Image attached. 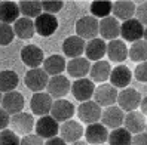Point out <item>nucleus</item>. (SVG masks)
<instances>
[{
  "label": "nucleus",
  "mask_w": 147,
  "mask_h": 145,
  "mask_svg": "<svg viewBox=\"0 0 147 145\" xmlns=\"http://www.w3.org/2000/svg\"><path fill=\"white\" fill-rule=\"evenodd\" d=\"M2 98H3V95H2V92H0V104H2Z\"/></svg>",
  "instance_id": "46"
},
{
  "label": "nucleus",
  "mask_w": 147,
  "mask_h": 145,
  "mask_svg": "<svg viewBox=\"0 0 147 145\" xmlns=\"http://www.w3.org/2000/svg\"><path fill=\"white\" fill-rule=\"evenodd\" d=\"M98 34H101L102 40H116L120 34V24L115 16H107L98 21Z\"/></svg>",
  "instance_id": "19"
},
{
  "label": "nucleus",
  "mask_w": 147,
  "mask_h": 145,
  "mask_svg": "<svg viewBox=\"0 0 147 145\" xmlns=\"http://www.w3.org/2000/svg\"><path fill=\"white\" fill-rule=\"evenodd\" d=\"M129 53V58L132 59L134 62H146V58H147V45L144 40H138V41H134L132 46L129 47L128 50Z\"/></svg>",
  "instance_id": "34"
},
{
  "label": "nucleus",
  "mask_w": 147,
  "mask_h": 145,
  "mask_svg": "<svg viewBox=\"0 0 147 145\" xmlns=\"http://www.w3.org/2000/svg\"><path fill=\"white\" fill-rule=\"evenodd\" d=\"M116 102L119 104V108L122 111H135L140 107L141 102V93L135 90V89H123L122 92L117 93V99Z\"/></svg>",
  "instance_id": "6"
},
{
  "label": "nucleus",
  "mask_w": 147,
  "mask_h": 145,
  "mask_svg": "<svg viewBox=\"0 0 147 145\" xmlns=\"http://www.w3.org/2000/svg\"><path fill=\"white\" fill-rule=\"evenodd\" d=\"M12 132H15L16 135H30L31 130L34 129V117L30 113H16L11 117L9 122Z\"/></svg>",
  "instance_id": "4"
},
{
  "label": "nucleus",
  "mask_w": 147,
  "mask_h": 145,
  "mask_svg": "<svg viewBox=\"0 0 147 145\" xmlns=\"http://www.w3.org/2000/svg\"><path fill=\"white\" fill-rule=\"evenodd\" d=\"M52 98L48 95V92H37L31 96L30 108L36 116H48L52 107Z\"/></svg>",
  "instance_id": "18"
},
{
  "label": "nucleus",
  "mask_w": 147,
  "mask_h": 145,
  "mask_svg": "<svg viewBox=\"0 0 147 145\" xmlns=\"http://www.w3.org/2000/svg\"><path fill=\"white\" fill-rule=\"evenodd\" d=\"M43 145H67V144L59 138V136H54V138H51V139H46V142Z\"/></svg>",
  "instance_id": "43"
},
{
  "label": "nucleus",
  "mask_w": 147,
  "mask_h": 145,
  "mask_svg": "<svg viewBox=\"0 0 147 145\" xmlns=\"http://www.w3.org/2000/svg\"><path fill=\"white\" fill-rule=\"evenodd\" d=\"M43 139L37 135H25L24 138L20 141V145H43Z\"/></svg>",
  "instance_id": "39"
},
{
  "label": "nucleus",
  "mask_w": 147,
  "mask_h": 145,
  "mask_svg": "<svg viewBox=\"0 0 147 145\" xmlns=\"http://www.w3.org/2000/svg\"><path fill=\"white\" fill-rule=\"evenodd\" d=\"M33 22H34V31L42 37L52 36L58 28V18L55 15H49L45 12H42Z\"/></svg>",
  "instance_id": "2"
},
{
  "label": "nucleus",
  "mask_w": 147,
  "mask_h": 145,
  "mask_svg": "<svg viewBox=\"0 0 147 145\" xmlns=\"http://www.w3.org/2000/svg\"><path fill=\"white\" fill-rule=\"evenodd\" d=\"M106 52H107L109 59L113 62H123L128 58V47L125 45V41L119 40V39L109 41Z\"/></svg>",
  "instance_id": "24"
},
{
  "label": "nucleus",
  "mask_w": 147,
  "mask_h": 145,
  "mask_svg": "<svg viewBox=\"0 0 147 145\" xmlns=\"http://www.w3.org/2000/svg\"><path fill=\"white\" fill-rule=\"evenodd\" d=\"M132 135L129 133L125 127H117L109 133V145H131Z\"/></svg>",
  "instance_id": "33"
},
{
  "label": "nucleus",
  "mask_w": 147,
  "mask_h": 145,
  "mask_svg": "<svg viewBox=\"0 0 147 145\" xmlns=\"http://www.w3.org/2000/svg\"><path fill=\"white\" fill-rule=\"evenodd\" d=\"M111 6L113 3L107 2V0H97V2L91 3V12L94 18H107L111 13Z\"/></svg>",
  "instance_id": "35"
},
{
  "label": "nucleus",
  "mask_w": 147,
  "mask_h": 145,
  "mask_svg": "<svg viewBox=\"0 0 147 145\" xmlns=\"http://www.w3.org/2000/svg\"><path fill=\"white\" fill-rule=\"evenodd\" d=\"M146 101H147L146 98H141V102H140L141 107H143V113H141V114H146V113H147V108H146Z\"/></svg>",
  "instance_id": "44"
},
{
  "label": "nucleus",
  "mask_w": 147,
  "mask_h": 145,
  "mask_svg": "<svg viewBox=\"0 0 147 145\" xmlns=\"http://www.w3.org/2000/svg\"><path fill=\"white\" fill-rule=\"evenodd\" d=\"M70 145H88V144H86L85 141H82V139H80V141H77V142H73V144H70Z\"/></svg>",
  "instance_id": "45"
},
{
  "label": "nucleus",
  "mask_w": 147,
  "mask_h": 145,
  "mask_svg": "<svg viewBox=\"0 0 147 145\" xmlns=\"http://www.w3.org/2000/svg\"><path fill=\"white\" fill-rule=\"evenodd\" d=\"M15 37L13 28L7 24L0 22V46H7L12 43V40Z\"/></svg>",
  "instance_id": "36"
},
{
  "label": "nucleus",
  "mask_w": 147,
  "mask_h": 145,
  "mask_svg": "<svg viewBox=\"0 0 147 145\" xmlns=\"http://www.w3.org/2000/svg\"><path fill=\"white\" fill-rule=\"evenodd\" d=\"M21 59L22 62L31 68H40V65L45 61V55H43V50L36 46V45H27L24 46L21 50Z\"/></svg>",
  "instance_id": "12"
},
{
  "label": "nucleus",
  "mask_w": 147,
  "mask_h": 145,
  "mask_svg": "<svg viewBox=\"0 0 147 145\" xmlns=\"http://www.w3.org/2000/svg\"><path fill=\"white\" fill-rule=\"evenodd\" d=\"M70 80L64 76H54L51 77L48 82V95L51 98H57V99H63L68 92H70Z\"/></svg>",
  "instance_id": "10"
},
{
  "label": "nucleus",
  "mask_w": 147,
  "mask_h": 145,
  "mask_svg": "<svg viewBox=\"0 0 147 145\" xmlns=\"http://www.w3.org/2000/svg\"><path fill=\"white\" fill-rule=\"evenodd\" d=\"M2 108L7 114H16V113H21L22 108H24V95L16 90H12V92H7L3 95L2 98Z\"/></svg>",
  "instance_id": "17"
},
{
  "label": "nucleus",
  "mask_w": 147,
  "mask_h": 145,
  "mask_svg": "<svg viewBox=\"0 0 147 145\" xmlns=\"http://www.w3.org/2000/svg\"><path fill=\"white\" fill-rule=\"evenodd\" d=\"M24 82L31 92L37 93V92H42L43 89H46L49 77H48V74L43 71V68H31V70H28L27 74H25Z\"/></svg>",
  "instance_id": "7"
},
{
  "label": "nucleus",
  "mask_w": 147,
  "mask_h": 145,
  "mask_svg": "<svg viewBox=\"0 0 147 145\" xmlns=\"http://www.w3.org/2000/svg\"><path fill=\"white\" fill-rule=\"evenodd\" d=\"M20 136L11 129H5L0 132V145H20Z\"/></svg>",
  "instance_id": "37"
},
{
  "label": "nucleus",
  "mask_w": 147,
  "mask_h": 145,
  "mask_svg": "<svg viewBox=\"0 0 147 145\" xmlns=\"http://www.w3.org/2000/svg\"><path fill=\"white\" fill-rule=\"evenodd\" d=\"M85 40L77 37V36H70L64 40L63 43V52L68 56V58H80L82 53L85 52Z\"/></svg>",
  "instance_id": "23"
},
{
  "label": "nucleus",
  "mask_w": 147,
  "mask_h": 145,
  "mask_svg": "<svg viewBox=\"0 0 147 145\" xmlns=\"http://www.w3.org/2000/svg\"><path fill=\"white\" fill-rule=\"evenodd\" d=\"M73 96L80 101V102H86L89 101L94 95V90H95V86L94 83L89 80V79H77L70 88Z\"/></svg>",
  "instance_id": "20"
},
{
  "label": "nucleus",
  "mask_w": 147,
  "mask_h": 145,
  "mask_svg": "<svg viewBox=\"0 0 147 145\" xmlns=\"http://www.w3.org/2000/svg\"><path fill=\"white\" fill-rule=\"evenodd\" d=\"M63 6L64 3L58 2V0H45V2H42V11H45V13L49 15H55L63 9Z\"/></svg>",
  "instance_id": "38"
},
{
  "label": "nucleus",
  "mask_w": 147,
  "mask_h": 145,
  "mask_svg": "<svg viewBox=\"0 0 147 145\" xmlns=\"http://www.w3.org/2000/svg\"><path fill=\"white\" fill-rule=\"evenodd\" d=\"M111 12H113L116 19H131L135 13V3L129 2V0H119V2L113 3L111 6Z\"/></svg>",
  "instance_id": "29"
},
{
  "label": "nucleus",
  "mask_w": 147,
  "mask_h": 145,
  "mask_svg": "<svg viewBox=\"0 0 147 145\" xmlns=\"http://www.w3.org/2000/svg\"><path fill=\"white\" fill-rule=\"evenodd\" d=\"M13 33L15 36H18L20 39H24V40H28L34 36V22L33 19H28V18H18L15 22H13Z\"/></svg>",
  "instance_id": "30"
},
{
  "label": "nucleus",
  "mask_w": 147,
  "mask_h": 145,
  "mask_svg": "<svg viewBox=\"0 0 147 145\" xmlns=\"http://www.w3.org/2000/svg\"><path fill=\"white\" fill-rule=\"evenodd\" d=\"M20 18V7L16 2H11V0H5L0 2V22L11 25Z\"/></svg>",
  "instance_id": "26"
},
{
  "label": "nucleus",
  "mask_w": 147,
  "mask_h": 145,
  "mask_svg": "<svg viewBox=\"0 0 147 145\" xmlns=\"http://www.w3.org/2000/svg\"><path fill=\"white\" fill-rule=\"evenodd\" d=\"M20 7V13L24 15V18H34L36 19L37 16L43 12L42 11V2H37V0H22V2L18 3Z\"/></svg>",
  "instance_id": "32"
},
{
  "label": "nucleus",
  "mask_w": 147,
  "mask_h": 145,
  "mask_svg": "<svg viewBox=\"0 0 147 145\" xmlns=\"http://www.w3.org/2000/svg\"><path fill=\"white\" fill-rule=\"evenodd\" d=\"M123 127L131 135L143 133L146 130V116L138 111H129L123 117Z\"/></svg>",
  "instance_id": "21"
},
{
  "label": "nucleus",
  "mask_w": 147,
  "mask_h": 145,
  "mask_svg": "<svg viewBox=\"0 0 147 145\" xmlns=\"http://www.w3.org/2000/svg\"><path fill=\"white\" fill-rule=\"evenodd\" d=\"M77 116L82 120V123H86V124L97 123L101 118V107L97 105L94 101L82 102L79 108H77Z\"/></svg>",
  "instance_id": "13"
},
{
  "label": "nucleus",
  "mask_w": 147,
  "mask_h": 145,
  "mask_svg": "<svg viewBox=\"0 0 147 145\" xmlns=\"http://www.w3.org/2000/svg\"><path fill=\"white\" fill-rule=\"evenodd\" d=\"M94 102L100 107H111L115 105L117 99V89H115L109 83H101L98 88L94 90Z\"/></svg>",
  "instance_id": "3"
},
{
  "label": "nucleus",
  "mask_w": 147,
  "mask_h": 145,
  "mask_svg": "<svg viewBox=\"0 0 147 145\" xmlns=\"http://www.w3.org/2000/svg\"><path fill=\"white\" fill-rule=\"evenodd\" d=\"M89 68H91V64L86 58H74V59H70V62L65 65V70L68 71L70 77H74L76 80L77 79H85V76L89 73Z\"/></svg>",
  "instance_id": "25"
},
{
  "label": "nucleus",
  "mask_w": 147,
  "mask_h": 145,
  "mask_svg": "<svg viewBox=\"0 0 147 145\" xmlns=\"http://www.w3.org/2000/svg\"><path fill=\"white\" fill-rule=\"evenodd\" d=\"M144 25L135 19V18H131V19H126L122 22V25H120V34L119 36H122L123 40L126 41H138L141 40L144 37Z\"/></svg>",
  "instance_id": "1"
},
{
  "label": "nucleus",
  "mask_w": 147,
  "mask_h": 145,
  "mask_svg": "<svg viewBox=\"0 0 147 145\" xmlns=\"http://www.w3.org/2000/svg\"><path fill=\"white\" fill-rule=\"evenodd\" d=\"M146 132L143 133H138L135 136H132L131 139V145H147V138H146Z\"/></svg>",
  "instance_id": "42"
},
{
  "label": "nucleus",
  "mask_w": 147,
  "mask_h": 145,
  "mask_svg": "<svg viewBox=\"0 0 147 145\" xmlns=\"http://www.w3.org/2000/svg\"><path fill=\"white\" fill-rule=\"evenodd\" d=\"M132 79V73L126 65H117L110 71V84L115 89H125L129 86Z\"/></svg>",
  "instance_id": "16"
},
{
  "label": "nucleus",
  "mask_w": 147,
  "mask_h": 145,
  "mask_svg": "<svg viewBox=\"0 0 147 145\" xmlns=\"http://www.w3.org/2000/svg\"><path fill=\"white\" fill-rule=\"evenodd\" d=\"M43 71H45L48 76H61V73L65 70V59L61 55H51L48 56L45 61H43Z\"/></svg>",
  "instance_id": "28"
},
{
  "label": "nucleus",
  "mask_w": 147,
  "mask_h": 145,
  "mask_svg": "<svg viewBox=\"0 0 147 145\" xmlns=\"http://www.w3.org/2000/svg\"><path fill=\"white\" fill-rule=\"evenodd\" d=\"M106 49H107V45L102 39H92L89 40L88 43L85 45V53H86V59L88 61H101L102 56L106 55Z\"/></svg>",
  "instance_id": "22"
},
{
  "label": "nucleus",
  "mask_w": 147,
  "mask_h": 145,
  "mask_svg": "<svg viewBox=\"0 0 147 145\" xmlns=\"http://www.w3.org/2000/svg\"><path fill=\"white\" fill-rule=\"evenodd\" d=\"M77 37L83 40H92L98 36V19L94 16H83L76 22Z\"/></svg>",
  "instance_id": "5"
},
{
  "label": "nucleus",
  "mask_w": 147,
  "mask_h": 145,
  "mask_svg": "<svg viewBox=\"0 0 147 145\" xmlns=\"http://www.w3.org/2000/svg\"><path fill=\"white\" fill-rule=\"evenodd\" d=\"M123 117L125 113L116 105L107 107L104 111H101V124L110 127V129H117V127H122L123 124Z\"/></svg>",
  "instance_id": "15"
},
{
  "label": "nucleus",
  "mask_w": 147,
  "mask_h": 145,
  "mask_svg": "<svg viewBox=\"0 0 147 145\" xmlns=\"http://www.w3.org/2000/svg\"><path fill=\"white\" fill-rule=\"evenodd\" d=\"M134 74H135V79H137L138 82L146 83V82H147V64H146V62L138 64Z\"/></svg>",
  "instance_id": "40"
},
{
  "label": "nucleus",
  "mask_w": 147,
  "mask_h": 145,
  "mask_svg": "<svg viewBox=\"0 0 147 145\" xmlns=\"http://www.w3.org/2000/svg\"><path fill=\"white\" fill-rule=\"evenodd\" d=\"M83 135L88 145H102L109 138V130L101 123H92L83 130Z\"/></svg>",
  "instance_id": "11"
},
{
  "label": "nucleus",
  "mask_w": 147,
  "mask_h": 145,
  "mask_svg": "<svg viewBox=\"0 0 147 145\" xmlns=\"http://www.w3.org/2000/svg\"><path fill=\"white\" fill-rule=\"evenodd\" d=\"M110 71H111V65L107 61H97L94 62L89 68V74H91V82L92 83H104L110 77Z\"/></svg>",
  "instance_id": "27"
},
{
  "label": "nucleus",
  "mask_w": 147,
  "mask_h": 145,
  "mask_svg": "<svg viewBox=\"0 0 147 145\" xmlns=\"http://www.w3.org/2000/svg\"><path fill=\"white\" fill-rule=\"evenodd\" d=\"M9 122H11V116L7 114L3 108H0V132L5 130V129H7Z\"/></svg>",
  "instance_id": "41"
},
{
  "label": "nucleus",
  "mask_w": 147,
  "mask_h": 145,
  "mask_svg": "<svg viewBox=\"0 0 147 145\" xmlns=\"http://www.w3.org/2000/svg\"><path fill=\"white\" fill-rule=\"evenodd\" d=\"M36 127V135L40 136L42 139H51L58 135L59 124L57 120H54L51 116H42L39 120L34 123Z\"/></svg>",
  "instance_id": "9"
},
{
  "label": "nucleus",
  "mask_w": 147,
  "mask_h": 145,
  "mask_svg": "<svg viewBox=\"0 0 147 145\" xmlns=\"http://www.w3.org/2000/svg\"><path fill=\"white\" fill-rule=\"evenodd\" d=\"M59 133H61V138L65 144H73L82 139L83 136V127L80 123H77L74 120H67L59 126Z\"/></svg>",
  "instance_id": "14"
},
{
  "label": "nucleus",
  "mask_w": 147,
  "mask_h": 145,
  "mask_svg": "<svg viewBox=\"0 0 147 145\" xmlns=\"http://www.w3.org/2000/svg\"><path fill=\"white\" fill-rule=\"evenodd\" d=\"M74 105L70 101L67 99H57L52 102V107H51V117L57 122H67L71 120V117L74 116Z\"/></svg>",
  "instance_id": "8"
},
{
  "label": "nucleus",
  "mask_w": 147,
  "mask_h": 145,
  "mask_svg": "<svg viewBox=\"0 0 147 145\" xmlns=\"http://www.w3.org/2000/svg\"><path fill=\"white\" fill-rule=\"evenodd\" d=\"M18 74L12 70H3L0 71V92L2 93H7L16 89L18 86Z\"/></svg>",
  "instance_id": "31"
}]
</instances>
